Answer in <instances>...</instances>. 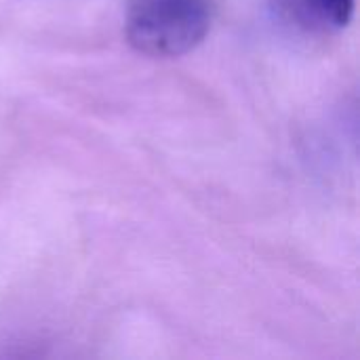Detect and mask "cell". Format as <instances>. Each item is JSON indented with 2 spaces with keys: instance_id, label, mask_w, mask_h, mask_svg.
<instances>
[{
  "instance_id": "6da1fadb",
  "label": "cell",
  "mask_w": 360,
  "mask_h": 360,
  "mask_svg": "<svg viewBox=\"0 0 360 360\" xmlns=\"http://www.w3.org/2000/svg\"><path fill=\"white\" fill-rule=\"evenodd\" d=\"M209 27V0H133L127 15L131 46L150 57L186 55L205 40Z\"/></svg>"
},
{
  "instance_id": "7a4b0ae2",
  "label": "cell",
  "mask_w": 360,
  "mask_h": 360,
  "mask_svg": "<svg viewBox=\"0 0 360 360\" xmlns=\"http://www.w3.org/2000/svg\"><path fill=\"white\" fill-rule=\"evenodd\" d=\"M312 15L329 27H346L354 15L356 0H306Z\"/></svg>"
}]
</instances>
